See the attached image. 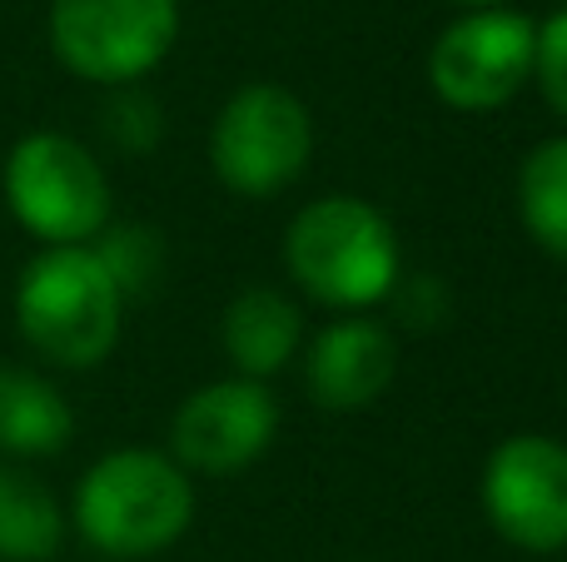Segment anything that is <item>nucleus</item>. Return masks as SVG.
Instances as JSON below:
<instances>
[{
	"label": "nucleus",
	"mask_w": 567,
	"mask_h": 562,
	"mask_svg": "<svg viewBox=\"0 0 567 562\" xmlns=\"http://www.w3.org/2000/svg\"><path fill=\"white\" fill-rule=\"evenodd\" d=\"M125 294L90 244L40 249L16 284V329L55 368H95L120 344Z\"/></svg>",
	"instance_id": "nucleus-1"
},
{
	"label": "nucleus",
	"mask_w": 567,
	"mask_h": 562,
	"mask_svg": "<svg viewBox=\"0 0 567 562\" xmlns=\"http://www.w3.org/2000/svg\"><path fill=\"white\" fill-rule=\"evenodd\" d=\"M399 235L359 195H323L289 219L284 269L329 309H369L399 284Z\"/></svg>",
	"instance_id": "nucleus-2"
},
{
	"label": "nucleus",
	"mask_w": 567,
	"mask_h": 562,
	"mask_svg": "<svg viewBox=\"0 0 567 562\" xmlns=\"http://www.w3.org/2000/svg\"><path fill=\"white\" fill-rule=\"evenodd\" d=\"M80 538L105 558H150L165 553L195 518V488L185 468L155 448H120L90 464L75 488Z\"/></svg>",
	"instance_id": "nucleus-3"
},
{
	"label": "nucleus",
	"mask_w": 567,
	"mask_h": 562,
	"mask_svg": "<svg viewBox=\"0 0 567 562\" xmlns=\"http://www.w3.org/2000/svg\"><path fill=\"white\" fill-rule=\"evenodd\" d=\"M6 205L45 249L90 244L110 225V179L80 139L35 129L6 155Z\"/></svg>",
	"instance_id": "nucleus-4"
},
{
	"label": "nucleus",
	"mask_w": 567,
	"mask_h": 562,
	"mask_svg": "<svg viewBox=\"0 0 567 562\" xmlns=\"http://www.w3.org/2000/svg\"><path fill=\"white\" fill-rule=\"evenodd\" d=\"M313 155V119L284 85L255 80L235 90L209 129V165L219 185L245 199H269L303 175Z\"/></svg>",
	"instance_id": "nucleus-5"
},
{
	"label": "nucleus",
	"mask_w": 567,
	"mask_h": 562,
	"mask_svg": "<svg viewBox=\"0 0 567 562\" xmlns=\"http://www.w3.org/2000/svg\"><path fill=\"white\" fill-rule=\"evenodd\" d=\"M179 0H50V50L90 85H135L169 55Z\"/></svg>",
	"instance_id": "nucleus-6"
},
{
	"label": "nucleus",
	"mask_w": 567,
	"mask_h": 562,
	"mask_svg": "<svg viewBox=\"0 0 567 562\" xmlns=\"http://www.w3.org/2000/svg\"><path fill=\"white\" fill-rule=\"evenodd\" d=\"M533 50L538 25L518 10H468L458 15L429 55V80L443 105L453 110H498L533 80Z\"/></svg>",
	"instance_id": "nucleus-7"
},
{
	"label": "nucleus",
	"mask_w": 567,
	"mask_h": 562,
	"mask_svg": "<svg viewBox=\"0 0 567 562\" xmlns=\"http://www.w3.org/2000/svg\"><path fill=\"white\" fill-rule=\"evenodd\" d=\"M483 513L523 553L567 548V444L513 434L483 468Z\"/></svg>",
	"instance_id": "nucleus-8"
},
{
	"label": "nucleus",
	"mask_w": 567,
	"mask_h": 562,
	"mask_svg": "<svg viewBox=\"0 0 567 562\" xmlns=\"http://www.w3.org/2000/svg\"><path fill=\"white\" fill-rule=\"evenodd\" d=\"M279 434V404L255 378H219L179 404L169 424V448L179 468L195 473H239Z\"/></svg>",
	"instance_id": "nucleus-9"
},
{
	"label": "nucleus",
	"mask_w": 567,
	"mask_h": 562,
	"mask_svg": "<svg viewBox=\"0 0 567 562\" xmlns=\"http://www.w3.org/2000/svg\"><path fill=\"white\" fill-rule=\"evenodd\" d=\"M393 368H399V348L389 329L373 319H333L313 339L303 378L319 408L349 414V408H369L393 384Z\"/></svg>",
	"instance_id": "nucleus-10"
},
{
	"label": "nucleus",
	"mask_w": 567,
	"mask_h": 562,
	"mask_svg": "<svg viewBox=\"0 0 567 562\" xmlns=\"http://www.w3.org/2000/svg\"><path fill=\"white\" fill-rule=\"evenodd\" d=\"M303 334V314L289 294L279 289H245L225 309V354L239 368V378L265 384L293 358Z\"/></svg>",
	"instance_id": "nucleus-11"
},
{
	"label": "nucleus",
	"mask_w": 567,
	"mask_h": 562,
	"mask_svg": "<svg viewBox=\"0 0 567 562\" xmlns=\"http://www.w3.org/2000/svg\"><path fill=\"white\" fill-rule=\"evenodd\" d=\"M75 434L65 394L30 368L0 364V458H55Z\"/></svg>",
	"instance_id": "nucleus-12"
},
{
	"label": "nucleus",
	"mask_w": 567,
	"mask_h": 562,
	"mask_svg": "<svg viewBox=\"0 0 567 562\" xmlns=\"http://www.w3.org/2000/svg\"><path fill=\"white\" fill-rule=\"evenodd\" d=\"M65 543L55 493L20 464H0V562H50Z\"/></svg>",
	"instance_id": "nucleus-13"
},
{
	"label": "nucleus",
	"mask_w": 567,
	"mask_h": 562,
	"mask_svg": "<svg viewBox=\"0 0 567 562\" xmlns=\"http://www.w3.org/2000/svg\"><path fill=\"white\" fill-rule=\"evenodd\" d=\"M518 215L533 244L567 264V135L528 149L518 169Z\"/></svg>",
	"instance_id": "nucleus-14"
},
{
	"label": "nucleus",
	"mask_w": 567,
	"mask_h": 562,
	"mask_svg": "<svg viewBox=\"0 0 567 562\" xmlns=\"http://www.w3.org/2000/svg\"><path fill=\"white\" fill-rule=\"evenodd\" d=\"M100 264L110 269L115 289L125 299L135 294H150L165 269V244H159L155 229H140V225H120V229H105V239L95 244Z\"/></svg>",
	"instance_id": "nucleus-15"
},
{
	"label": "nucleus",
	"mask_w": 567,
	"mask_h": 562,
	"mask_svg": "<svg viewBox=\"0 0 567 562\" xmlns=\"http://www.w3.org/2000/svg\"><path fill=\"white\" fill-rule=\"evenodd\" d=\"M533 75H538L548 105L567 119V10L548 15L538 25V50H533Z\"/></svg>",
	"instance_id": "nucleus-16"
},
{
	"label": "nucleus",
	"mask_w": 567,
	"mask_h": 562,
	"mask_svg": "<svg viewBox=\"0 0 567 562\" xmlns=\"http://www.w3.org/2000/svg\"><path fill=\"white\" fill-rule=\"evenodd\" d=\"M110 135L125 149H150L159 139V105L145 95V90H125L110 105Z\"/></svg>",
	"instance_id": "nucleus-17"
},
{
	"label": "nucleus",
	"mask_w": 567,
	"mask_h": 562,
	"mask_svg": "<svg viewBox=\"0 0 567 562\" xmlns=\"http://www.w3.org/2000/svg\"><path fill=\"white\" fill-rule=\"evenodd\" d=\"M393 294H399V309L403 319H409L413 329H433L443 314H449V289L439 284L433 274H419V279H403V284H393Z\"/></svg>",
	"instance_id": "nucleus-18"
},
{
	"label": "nucleus",
	"mask_w": 567,
	"mask_h": 562,
	"mask_svg": "<svg viewBox=\"0 0 567 562\" xmlns=\"http://www.w3.org/2000/svg\"><path fill=\"white\" fill-rule=\"evenodd\" d=\"M458 6H468V10H493V6H503V0H458Z\"/></svg>",
	"instance_id": "nucleus-19"
}]
</instances>
